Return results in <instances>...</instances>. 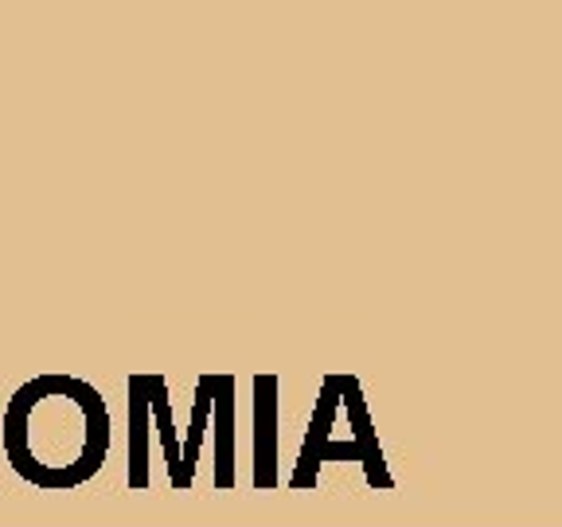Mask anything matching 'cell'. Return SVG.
Segmentation results:
<instances>
[{
	"label": "cell",
	"instance_id": "obj_5",
	"mask_svg": "<svg viewBox=\"0 0 562 527\" xmlns=\"http://www.w3.org/2000/svg\"><path fill=\"white\" fill-rule=\"evenodd\" d=\"M211 438H215V489H235V375H215L211 391Z\"/></svg>",
	"mask_w": 562,
	"mask_h": 527
},
{
	"label": "cell",
	"instance_id": "obj_1",
	"mask_svg": "<svg viewBox=\"0 0 562 527\" xmlns=\"http://www.w3.org/2000/svg\"><path fill=\"white\" fill-rule=\"evenodd\" d=\"M12 473L40 492L94 481L110 457V406L94 383L47 371L12 391L0 426Z\"/></svg>",
	"mask_w": 562,
	"mask_h": 527
},
{
	"label": "cell",
	"instance_id": "obj_3",
	"mask_svg": "<svg viewBox=\"0 0 562 527\" xmlns=\"http://www.w3.org/2000/svg\"><path fill=\"white\" fill-rule=\"evenodd\" d=\"M125 484L133 492L149 489V430H153V411H149V391H145V371H133L125 379Z\"/></svg>",
	"mask_w": 562,
	"mask_h": 527
},
{
	"label": "cell",
	"instance_id": "obj_2",
	"mask_svg": "<svg viewBox=\"0 0 562 527\" xmlns=\"http://www.w3.org/2000/svg\"><path fill=\"white\" fill-rule=\"evenodd\" d=\"M325 461H360L375 489H391V476H386L383 453L375 441V422L368 414L360 383L351 375H328L321 386L305 446H301L297 473L290 481L293 489H313Z\"/></svg>",
	"mask_w": 562,
	"mask_h": 527
},
{
	"label": "cell",
	"instance_id": "obj_4",
	"mask_svg": "<svg viewBox=\"0 0 562 527\" xmlns=\"http://www.w3.org/2000/svg\"><path fill=\"white\" fill-rule=\"evenodd\" d=\"M278 395H281V379L278 375H258L255 379V489H273L278 484Z\"/></svg>",
	"mask_w": 562,
	"mask_h": 527
},
{
	"label": "cell",
	"instance_id": "obj_6",
	"mask_svg": "<svg viewBox=\"0 0 562 527\" xmlns=\"http://www.w3.org/2000/svg\"><path fill=\"white\" fill-rule=\"evenodd\" d=\"M145 391H149L153 426H157L160 453H165V466H168V484H172L176 492H188L184 469H180V434H176V422H172V403H168L165 375H160V371H145Z\"/></svg>",
	"mask_w": 562,
	"mask_h": 527
},
{
	"label": "cell",
	"instance_id": "obj_7",
	"mask_svg": "<svg viewBox=\"0 0 562 527\" xmlns=\"http://www.w3.org/2000/svg\"><path fill=\"white\" fill-rule=\"evenodd\" d=\"M211 391H215V371L195 379V403H192V418H188V434L180 438V469H184V489L195 484V461H200V446L203 434L211 426Z\"/></svg>",
	"mask_w": 562,
	"mask_h": 527
}]
</instances>
